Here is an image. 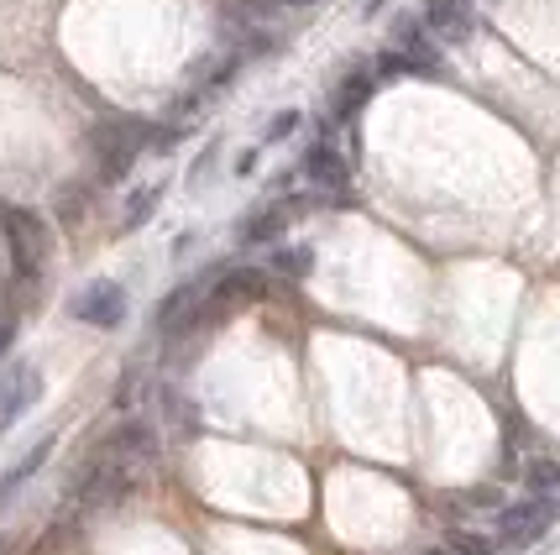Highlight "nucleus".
<instances>
[{
    "instance_id": "nucleus-1",
    "label": "nucleus",
    "mask_w": 560,
    "mask_h": 555,
    "mask_svg": "<svg viewBox=\"0 0 560 555\" xmlns=\"http://www.w3.org/2000/svg\"><path fill=\"white\" fill-rule=\"evenodd\" d=\"M0 226H5V246H11V267H16V278H37L43 263H48L52 252V236H48V220L37 216V210H22V205H11V210H0Z\"/></svg>"
},
{
    "instance_id": "nucleus-2",
    "label": "nucleus",
    "mask_w": 560,
    "mask_h": 555,
    "mask_svg": "<svg viewBox=\"0 0 560 555\" xmlns=\"http://www.w3.org/2000/svg\"><path fill=\"white\" fill-rule=\"evenodd\" d=\"M142 147H152V126L142 122H105L95 126V163L105 184H121L131 163L142 158Z\"/></svg>"
},
{
    "instance_id": "nucleus-3",
    "label": "nucleus",
    "mask_w": 560,
    "mask_h": 555,
    "mask_svg": "<svg viewBox=\"0 0 560 555\" xmlns=\"http://www.w3.org/2000/svg\"><path fill=\"white\" fill-rule=\"evenodd\" d=\"M73 320H84V325H95V331H116L126 320V289L110 284V278L84 284V289L73 293Z\"/></svg>"
},
{
    "instance_id": "nucleus-4",
    "label": "nucleus",
    "mask_w": 560,
    "mask_h": 555,
    "mask_svg": "<svg viewBox=\"0 0 560 555\" xmlns=\"http://www.w3.org/2000/svg\"><path fill=\"white\" fill-rule=\"evenodd\" d=\"M37 398H43V372H37L32 362L5 367V372H0V435L11 430Z\"/></svg>"
},
{
    "instance_id": "nucleus-5",
    "label": "nucleus",
    "mask_w": 560,
    "mask_h": 555,
    "mask_svg": "<svg viewBox=\"0 0 560 555\" xmlns=\"http://www.w3.org/2000/svg\"><path fill=\"white\" fill-rule=\"evenodd\" d=\"M556 524V508L545 504V498H529V504H509L503 513H498V540L503 545H535L539 534Z\"/></svg>"
},
{
    "instance_id": "nucleus-6",
    "label": "nucleus",
    "mask_w": 560,
    "mask_h": 555,
    "mask_svg": "<svg viewBox=\"0 0 560 555\" xmlns=\"http://www.w3.org/2000/svg\"><path fill=\"white\" fill-rule=\"evenodd\" d=\"M95 451L110 461H126V466H142V461H152V451H158V435H152L147 419H126L121 430H110Z\"/></svg>"
},
{
    "instance_id": "nucleus-7",
    "label": "nucleus",
    "mask_w": 560,
    "mask_h": 555,
    "mask_svg": "<svg viewBox=\"0 0 560 555\" xmlns=\"http://www.w3.org/2000/svg\"><path fill=\"white\" fill-rule=\"evenodd\" d=\"M424 26L440 43H466L471 37V11H466V0H424Z\"/></svg>"
},
{
    "instance_id": "nucleus-8",
    "label": "nucleus",
    "mask_w": 560,
    "mask_h": 555,
    "mask_svg": "<svg viewBox=\"0 0 560 555\" xmlns=\"http://www.w3.org/2000/svg\"><path fill=\"white\" fill-rule=\"evenodd\" d=\"M393 43H398V53L415 63V69H424V73H435L440 69V53H435V43L424 37V26L415 22V16H398L393 22Z\"/></svg>"
},
{
    "instance_id": "nucleus-9",
    "label": "nucleus",
    "mask_w": 560,
    "mask_h": 555,
    "mask_svg": "<svg viewBox=\"0 0 560 555\" xmlns=\"http://www.w3.org/2000/svg\"><path fill=\"white\" fill-rule=\"evenodd\" d=\"M304 173L315 178L319 189H346V178H351V173H346V158L330 142H315L304 152Z\"/></svg>"
},
{
    "instance_id": "nucleus-10",
    "label": "nucleus",
    "mask_w": 560,
    "mask_h": 555,
    "mask_svg": "<svg viewBox=\"0 0 560 555\" xmlns=\"http://www.w3.org/2000/svg\"><path fill=\"white\" fill-rule=\"evenodd\" d=\"M52 446H58V440H52V435H43V440H37V446H32V451H26V456L16 461V466H11L5 477H0V508H5L26 483H32V472H43V461L52 456Z\"/></svg>"
},
{
    "instance_id": "nucleus-11",
    "label": "nucleus",
    "mask_w": 560,
    "mask_h": 555,
    "mask_svg": "<svg viewBox=\"0 0 560 555\" xmlns=\"http://www.w3.org/2000/svg\"><path fill=\"white\" fill-rule=\"evenodd\" d=\"M283 231H289V205H272V210H257V216H246L236 236H242L246 246H257V242H278Z\"/></svg>"
},
{
    "instance_id": "nucleus-12",
    "label": "nucleus",
    "mask_w": 560,
    "mask_h": 555,
    "mask_svg": "<svg viewBox=\"0 0 560 555\" xmlns=\"http://www.w3.org/2000/svg\"><path fill=\"white\" fill-rule=\"evenodd\" d=\"M163 425H168L173 435H184V440L199 435V409L178 393V388H163Z\"/></svg>"
},
{
    "instance_id": "nucleus-13",
    "label": "nucleus",
    "mask_w": 560,
    "mask_h": 555,
    "mask_svg": "<svg viewBox=\"0 0 560 555\" xmlns=\"http://www.w3.org/2000/svg\"><path fill=\"white\" fill-rule=\"evenodd\" d=\"M524 487H529V498H560V461L550 456H535L529 466H524Z\"/></svg>"
},
{
    "instance_id": "nucleus-14",
    "label": "nucleus",
    "mask_w": 560,
    "mask_h": 555,
    "mask_svg": "<svg viewBox=\"0 0 560 555\" xmlns=\"http://www.w3.org/2000/svg\"><path fill=\"white\" fill-rule=\"evenodd\" d=\"M372 84H377V79H372V73H362V69L346 73L341 90H336V116H341V122H346V116H357L366 100H372Z\"/></svg>"
},
{
    "instance_id": "nucleus-15",
    "label": "nucleus",
    "mask_w": 560,
    "mask_h": 555,
    "mask_svg": "<svg viewBox=\"0 0 560 555\" xmlns=\"http://www.w3.org/2000/svg\"><path fill=\"white\" fill-rule=\"evenodd\" d=\"M158 199H163V184H142V189L131 194V199H126V216H121L126 231L147 226V220H152V210H158Z\"/></svg>"
},
{
    "instance_id": "nucleus-16",
    "label": "nucleus",
    "mask_w": 560,
    "mask_h": 555,
    "mask_svg": "<svg viewBox=\"0 0 560 555\" xmlns=\"http://www.w3.org/2000/svg\"><path fill=\"white\" fill-rule=\"evenodd\" d=\"M445 545H451L456 555H503L498 540H488V534H477V530H451L445 534Z\"/></svg>"
},
{
    "instance_id": "nucleus-17",
    "label": "nucleus",
    "mask_w": 560,
    "mask_h": 555,
    "mask_svg": "<svg viewBox=\"0 0 560 555\" xmlns=\"http://www.w3.org/2000/svg\"><path fill=\"white\" fill-rule=\"evenodd\" d=\"M272 267H278L283 278H310V267H315V252H310V246H283V252L272 257Z\"/></svg>"
},
{
    "instance_id": "nucleus-18",
    "label": "nucleus",
    "mask_w": 560,
    "mask_h": 555,
    "mask_svg": "<svg viewBox=\"0 0 560 555\" xmlns=\"http://www.w3.org/2000/svg\"><path fill=\"white\" fill-rule=\"evenodd\" d=\"M462 504L466 508H498V513H503V493H498V487H466Z\"/></svg>"
},
{
    "instance_id": "nucleus-19",
    "label": "nucleus",
    "mask_w": 560,
    "mask_h": 555,
    "mask_svg": "<svg viewBox=\"0 0 560 555\" xmlns=\"http://www.w3.org/2000/svg\"><path fill=\"white\" fill-rule=\"evenodd\" d=\"M377 69H383V73H419L404 53H383V58H377Z\"/></svg>"
},
{
    "instance_id": "nucleus-20",
    "label": "nucleus",
    "mask_w": 560,
    "mask_h": 555,
    "mask_svg": "<svg viewBox=\"0 0 560 555\" xmlns=\"http://www.w3.org/2000/svg\"><path fill=\"white\" fill-rule=\"evenodd\" d=\"M293 126H299V111H283V116H272V122H268V137L278 142V137H289Z\"/></svg>"
},
{
    "instance_id": "nucleus-21",
    "label": "nucleus",
    "mask_w": 560,
    "mask_h": 555,
    "mask_svg": "<svg viewBox=\"0 0 560 555\" xmlns=\"http://www.w3.org/2000/svg\"><path fill=\"white\" fill-rule=\"evenodd\" d=\"M11 336H16V320H0V357H5V346H11Z\"/></svg>"
},
{
    "instance_id": "nucleus-22",
    "label": "nucleus",
    "mask_w": 560,
    "mask_h": 555,
    "mask_svg": "<svg viewBox=\"0 0 560 555\" xmlns=\"http://www.w3.org/2000/svg\"><path fill=\"white\" fill-rule=\"evenodd\" d=\"M424 555H456V551H451V545H430V551H424Z\"/></svg>"
},
{
    "instance_id": "nucleus-23",
    "label": "nucleus",
    "mask_w": 560,
    "mask_h": 555,
    "mask_svg": "<svg viewBox=\"0 0 560 555\" xmlns=\"http://www.w3.org/2000/svg\"><path fill=\"white\" fill-rule=\"evenodd\" d=\"M278 5H310V0H278Z\"/></svg>"
}]
</instances>
